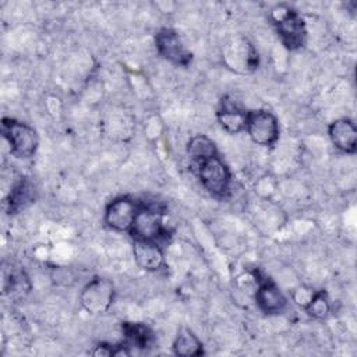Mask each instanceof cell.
Returning <instances> with one entry per match:
<instances>
[{
  "label": "cell",
  "mask_w": 357,
  "mask_h": 357,
  "mask_svg": "<svg viewBox=\"0 0 357 357\" xmlns=\"http://www.w3.org/2000/svg\"><path fill=\"white\" fill-rule=\"evenodd\" d=\"M1 132L10 146V153L18 159L32 158L39 146V137L36 130L17 119L3 117Z\"/></svg>",
  "instance_id": "1"
},
{
  "label": "cell",
  "mask_w": 357,
  "mask_h": 357,
  "mask_svg": "<svg viewBox=\"0 0 357 357\" xmlns=\"http://www.w3.org/2000/svg\"><path fill=\"white\" fill-rule=\"evenodd\" d=\"M272 11L273 24L282 45L289 50L301 49L307 42V25L304 18L286 6H278Z\"/></svg>",
  "instance_id": "2"
},
{
  "label": "cell",
  "mask_w": 357,
  "mask_h": 357,
  "mask_svg": "<svg viewBox=\"0 0 357 357\" xmlns=\"http://www.w3.org/2000/svg\"><path fill=\"white\" fill-rule=\"evenodd\" d=\"M251 141L259 146H273L280 135V126L278 117L266 110L257 109L247 112L245 130Z\"/></svg>",
  "instance_id": "3"
},
{
  "label": "cell",
  "mask_w": 357,
  "mask_h": 357,
  "mask_svg": "<svg viewBox=\"0 0 357 357\" xmlns=\"http://www.w3.org/2000/svg\"><path fill=\"white\" fill-rule=\"evenodd\" d=\"M114 284L107 278L96 276L81 290L79 304L91 315L105 314L114 301Z\"/></svg>",
  "instance_id": "4"
},
{
  "label": "cell",
  "mask_w": 357,
  "mask_h": 357,
  "mask_svg": "<svg viewBox=\"0 0 357 357\" xmlns=\"http://www.w3.org/2000/svg\"><path fill=\"white\" fill-rule=\"evenodd\" d=\"M195 166L198 178L209 194L215 197H223L229 191L231 173L229 166L219 158V155L204 159L195 163Z\"/></svg>",
  "instance_id": "5"
},
{
  "label": "cell",
  "mask_w": 357,
  "mask_h": 357,
  "mask_svg": "<svg viewBox=\"0 0 357 357\" xmlns=\"http://www.w3.org/2000/svg\"><path fill=\"white\" fill-rule=\"evenodd\" d=\"M155 46L166 61L177 67H188L192 61L191 50L184 45L178 32L173 28H162L155 35Z\"/></svg>",
  "instance_id": "6"
},
{
  "label": "cell",
  "mask_w": 357,
  "mask_h": 357,
  "mask_svg": "<svg viewBox=\"0 0 357 357\" xmlns=\"http://www.w3.org/2000/svg\"><path fill=\"white\" fill-rule=\"evenodd\" d=\"M130 234L135 240L159 241L165 237L166 229L163 225V213L158 206L141 204L134 219Z\"/></svg>",
  "instance_id": "7"
},
{
  "label": "cell",
  "mask_w": 357,
  "mask_h": 357,
  "mask_svg": "<svg viewBox=\"0 0 357 357\" xmlns=\"http://www.w3.org/2000/svg\"><path fill=\"white\" fill-rule=\"evenodd\" d=\"M139 209V204L131 197L121 195L112 199L105 209V223L114 231H128Z\"/></svg>",
  "instance_id": "8"
},
{
  "label": "cell",
  "mask_w": 357,
  "mask_h": 357,
  "mask_svg": "<svg viewBox=\"0 0 357 357\" xmlns=\"http://www.w3.org/2000/svg\"><path fill=\"white\" fill-rule=\"evenodd\" d=\"M328 135L332 145L347 155H353L357 151V128L351 119L340 117L333 120L328 126Z\"/></svg>",
  "instance_id": "9"
},
{
  "label": "cell",
  "mask_w": 357,
  "mask_h": 357,
  "mask_svg": "<svg viewBox=\"0 0 357 357\" xmlns=\"http://www.w3.org/2000/svg\"><path fill=\"white\" fill-rule=\"evenodd\" d=\"M132 255L137 265L146 272H156L165 265V252L158 241H132Z\"/></svg>",
  "instance_id": "10"
},
{
  "label": "cell",
  "mask_w": 357,
  "mask_h": 357,
  "mask_svg": "<svg viewBox=\"0 0 357 357\" xmlns=\"http://www.w3.org/2000/svg\"><path fill=\"white\" fill-rule=\"evenodd\" d=\"M255 303L265 314H279L287 305V298L282 290L269 279L258 280L255 291Z\"/></svg>",
  "instance_id": "11"
},
{
  "label": "cell",
  "mask_w": 357,
  "mask_h": 357,
  "mask_svg": "<svg viewBox=\"0 0 357 357\" xmlns=\"http://www.w3.org/2000/svg\"><path fill=\"white\" fill-rule=\"evenodd\" d=\"M226 57L230 60L229 66L233 68L241 67L243 71H252L258 67V53L244 38L234 39V43L227 46Z\"/></svg>",
  "instance_id": "12"
},
{
  "label": "cell",
  "mask_w": 357,
  "mask_h": 357,
  "mask_svg": "<svg viewBox=\"0 0 357 357\" xmlns=\"http://www.w3.org/2000/svg\"><path fill=\"white\" fill-rule=\"evenodd\" d=\"M219 126L229 134H238L245 130L247 112L238 107L231 99L223 98L216 112Z\"/></svg>",
  "instance_id": "13"
},
{
  "label": "cell",
  "mask_w": 357,
  "mask_h": 357,
  "mask_svg": "<svg viewBox=\"0 0 357 357\" xmlns=\"http://www.w3.org/2000/svg\"><path fill=\"white\" fill-rule=\"evenodd\" d=\"M36 188L35 184L29 177H21L15 184L11 187L6 204L10 213H17L21 209H25L35 201Z\"/></svg>",
  "instance_id": "14"
},
{
  "label": "cell",
  "mask_w": 357,
  "mask_h": 357,
  "mask_svg": "<svg viewBox=\"0 0 357 357\" xmlns=\"http://www.w3.org/2000/svg\"><path fill=\"white\" fill-rule=\"evenodd\" d=\"M121 331L126 339V346H132L139 350L151 347L153 342V332L142 322H124Z\"/></svg>",
  "instance_id": "15"
},
{
  "label": "cell",
  "mask_w": 357,
  "mask_h": 357,
  "mask_svg": "<svg viewBox=\"0 0 357 357\" xmlns=\"http://www.w3.org/2000/svg\"><path fill=\"white\" fill-rule=\"evenodd\" d=\"M173 353L177 356H201L204 354V344L199 337L188 328H181L173 340Z\"/></svg>",
  "instance_id": "16"
},
{
  "label": "cell",
  "mask_w": 357,
  "mask_h": 357,
  "mask_svg": "<svg viewBox=\"0 0 357 357\" xmlns=\"http://www.w3.org/2000/svg\"><path fill=\"white\" fill-rule=\"evenodd\" d=\"M187 153L190 155L194 163H198L204 159L218 155V149L212 138L204 134H197L190 138L187 144Z\"/></svg>",
  "instance_id": "17"
},
{
  "label": "cell",
  "mask_w": 357,
  "mask_h": 357,
  "mask_svg": "<svg viewBox=\"0 0 357 357\" xmlns=\"http://www.w3.org/2000/svg\"><path fill=\"white\" fill-rule=\"evenodd\" d=\"M305 312L315 319H325L331 312V303L325 290L314 291L308 303L304 305Z\"/></svg>",
  "instance_id": "18"
},
{
  "label": "cell",
  "mask_w": 357,
  "mask_h": 357,
  "mask_svg": "<svg viewBox=\"0 0 357 357\" xmlns=\"http://www.w3.org/2000/svg\"><path fill=\"white\" fill-rule=\"evenodd\" d=\"M29 289H31V286H29L28 278L21 271L11 272L10 276L7 279H4V290L10 291L11 296L28 293Z\"/></svg>",
  "instance_id": "19"
}]
</instances>
